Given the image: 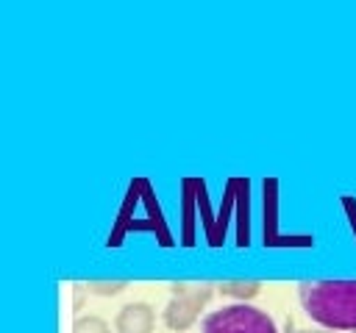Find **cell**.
<instances>
[{"mask_svg": "<svg viewBox=\"0 0 356 333\" xmlns=\"http://www.w3.org/2000/svg\"><path fill=\"white\" fill-rule=\"evenodd\" d=\"M128 286H131V280H125V278H120V280H86L83 283V289H89L92 294H100V297H114Z\"/></svg>", "mask_w": 356, "mask_h": 333, "instance_id": "52a82bcc", "label": "cell"}, {"mask_svg": "<svg viewBox=\"0 0 356 333\" xmlns=\"http://www.w3.org/2000/svg\"><path fill=\"white\" fill-rule=\"evenodd\" d=\"M156 327V311L145 300L125 302L114 316V333H153Z\"/></svg>", "mask_w": 356, "mask_h": 333, "instance_id": "277c9868", "label": "cell"}, {"mask_svg": "<svg viewBox=\"0 0 356 333\" xmlns=\"http://www.w3.org/2000/svg\"><path fill=\"white\" fill-rule=\"evenodd\" d=\"M170 291H172V297L167 300V305L161 311V319H164V325L170 330L184 333V330H189L197 322L200 311L206 308V302L211 300V294L217 291V286L214 283H206V280H200V283L172 280L170 283Z\"/></svg>", "mask_w": 356, "mask_h": 333, "instance_id": "7a4b0ae2", "label": "cell"}, {"mask_svg": "<svg viewBox=\"0 0 356 333\" xmlns=\"http://www.w3.org/2000/svg\"><path fill=\"white\" fill-rule=\"evenodd\" d=\"M200 333H278V327L264 308L250 302H231L206 314Z\"/></svg>", "mask_w": 356, "mask_h": 333, "instance_id": "3957f363", "label": "cell"}, {"mask_svg": "<svg viewBox=\"0 0 356 333\" xmlns=\"http://www.w3.org/2000/svg\"><path fill=\"white\" fill-rule=\"evenodd\" d=\"M72 333H111V327H108V322L103 316L86 314V316H75Z\"/></svg>", "mask_w": 356, "mask_h": 333, "instance_id": "8992f818", "label": "cell"}, {"mask_svg": "<svg viewBox=\"0 0 356 333\" xmlns=\"http://www.w3.org/2000/svg\"><path fill=\"white\" fill-rule=\"evenodd\" d=\"M298 297L323 327L356 333V280H300Z\"/></svg>", "mask_w": 356, "mask_h": 333, "instance_id": "6da1fadb", "label": "cell"}, {"mask_svg": "<svg viewBox=\"0 0 356 333\" xmlns=\"http://www.w3.org/2000/svg\"><path fill=\"white\" fill-rule=\"evenodd\" d=\"M284 333H337V330H328V327H323V330H303V327H298L292 319H286V327H284Z\"/></svg>", "mask_w": 356, "mask_h": 333, "instance_id": "ba28073f", "label": "cell"}, {"mask_svg": "<svg viewBox=\"0 0 356 333\" xmlns=\"http://www.w3.org/2000/svg\"><path fill=\"white\" fill-rule=\"evenodd\" d=\"M214 286H217L220 294L234 297L236 302H248L261 291V280H220Z\"/></svg>", "mask_w": 356, "mask_h": 333, "instance_id": "5b68a950", "label": "cell"}]
</instances>
